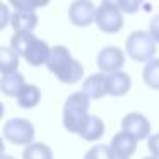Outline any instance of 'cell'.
I'll list each match as a JSON object with an SVG mask.
<instances>
[{
	"label": "cell",
	"mask_w": 159,
	"mask_h": 159,
	"mask_svg": "<svg viewBox=\"0 0 159 159\" xmlns=\"http://www.w3.org/2000/svg\"><path fill=\"white\" fill-rule=\"evenodd\" d=\"M46 69L63 84H75L84 77L82 63L74 58L69 48L63 45H57L52 48Z\"/></svg>",
	"instance_id": "6da1fadb"
},
{
	"label": "cell",
	"mask_w": 159,
	"mask_h": 159,
	"mask_svg": "<svg viewBox=\"0 0 159 159\" xmlns=\"http://www.w3.org/2000/svg\"><path fill=\"white\" fill-rule=\"evenodd\" d=\"M89 98L82 93L77 91L72 93L65 99L63 104V127L70 134L79 135L82 128L86 127L87 120H89Z\"/></svg>",
	"instance_id": "7a4b0ae2"
},
{
	"label": "cell",
	"mask_w": 159,
	"mask_h": 159,
	"mask_svg": "<svg viewBox=\"0 0 159 159\" xmlns=\"http://www.w3.org/2000/svg\"><path fill=\"white\" fill-rule=\"evenodd\" d=\"M156 45L149 31H134L125 41V52L134 62L147 63L156 55Z\"/></svg>",
	"instance_id": "3957f363"
},
{
	"label": "cell",
	"mask_w": 159,
	"mask_h": 159,
	"mask_svg": "<svg viewBox=\"0 0 159 159\" xmlns=\"http://www.w3.org/2000/svg\"><path fill=\"white\" fill-rule=\"evenodd\" d=\"M4 137L14 145H31L34 140V127L26 118H11L4 125Z\"/></svg>",
	"instance_id": "277c9868"
},
{
	"label": "cell",
	"mask_w": 159,
	"mask_h": 159,
	"mask_svg": "<svg viewBox=\"0 0 159 159\" xmlns=\"http://www.w3.org/2000/svg\"><path fill=\"white\" fill-rule=\"evenodd\" d=\"M123 12L116 7L101 4L96 11V26L106 34H116L123 28Z\"/></svg>",
	"instance_id": "5b68a950"
},
{
	"label": "cell",
	"mask_w": 159,
	"mask_h": 159,
	"mask_svg": "<svg viewBox=\"0 0 159 159\" xmlns=\"http://www.w3.org/2000/svg\"><path fill=\"white\" fill-rule=\"evenodd\" d=\"M96 11L98 7L91 0H74L69 7V19L77 28H87L96 22Z\"/></svg>",
	"instance_id": "8992f818"
},
{
	"label": "cell",
	"mask_w": 159,
	"mask_h": 159,
	"mask_svg": "<svg viewBox=\"0 0 159 159\" xmlns=\"http://www.w3.org/2000/svg\"><path fill=\"white\" fill-rule=\"evenodd\" d=\"M125 65V52L118 46H104L98 53V67L103 74L120 72Z\"/></svg>",
	"instance_id": "52a82bcc"
},
{
	"label": "cell",
	"mask_w": 159,
	"mask_h": 159,
	"mask_svg": "<svg viewBox=\"0 0 159 159\" xmlns=\"http://www.w3.org/2000/svg\"><path fill=\"white\" fill-rule=\"evenodd\" d=\"M121 130L134 135L137 140H144V139L151 137V123H149V120L144 115L137 113V111H130V113H127L123 116Z\"/></svg>",
	"instance_id": "ba28073f"
},
{
	"label": "cell",
	"mask_w": 159,
	"mask_h": 159,
	"mask_svg": "<svg viewBox=\"0 0 159 159\" xmlns=\"http://www.w3.org/2000/svg\"><path fill=\"white\" fill-rule=\"evenodd\" d=\"M137 144H139V140L134 135L121 130L111 139L110 147L116 159H130L135 154V151H137Z\"/></svg>",
	"instance_id": "9c48e42d"
},
{
	"label": "cell",
	"mask_w": 159,
	"mask_h": 159,
	"mask_svg": "<svg viewBox=\"0 0 159 159\" xmlns=\"http://www.w3.org/2000/svg\"><path fill=\"white\" fill-rule=\"evenodd\" d=\"M50 53H52V48L48 46V43L36 38L34 41L29 45L28 52L24 53V58L31 67H41V65H46V63H48Z\"/></svg>",
	"instance_id": "30bf717a"
},
{
	"label": "cell",
	"mask_w": 159,
	"mask_h": 159,
	"mask_svg": "<svg viewBox=\"0 0 159 159\" xmlns=\"http://www.w3.org/2000/svg\"><path fill=\"white\" fill-rule=\"evenodd\" d=\"M132 87V79L127 72L120 70V72H113V74H106V91L110 96L120 98L130 91Z\"/></svg>",
	"instance_id": "8fae6325"
},
{
	"label": "cell",
	"mask_w": 159,
	"mask_h": 159,
	"mask_svg": "<svg viewBox=\"0 0 159 159\" xmlns=\"http://www.w3.org/2000/svg\"><path fill=\"white\" fill-rule=\"evenodd\" d=\"M82 91L89 99H101L108 94L106 91V74H93L82 82Z\"/></svg>",
	"instance_id": "7c38bea8"
},
{
	"label": "cell",
	"mask_w": 159,
	"mask_h": 159,
	"mask_svg": "<svg viewBox=\"0 0 159 159\" xmlns=\"http://www.w3.org/2000/svg\"><path fill=\"white\" fill-rule=\"evenodd\" d=\"M11 26L16 33H33L38 26V16L36 12L14 11L11 14Z\"/></svg>",
	"instance_id": "4fadbf2b"
},
{
	"label": "cell",
	"mask_w": 159,
	"mask_h": 159,
	"mask_svg": "<svg viewBox=\"0 0 159 159\" xmlns=\"http://www.w3.org/2000/svg\"><path fill=\"white\" fill-rule=\"evenodd\" d=\"M26 86L24 77L19 70L16 72H9V74H2L0 79V91L9 98H17V94L22 91V87Z\"/></svg>",
	"instance_id": "5bb4252c"
},
{
	"label": "cell",
	"mask_w": 159,
	"mask_h": 159,
	"mask_svg": "<svg viewBox=\"0 0 159 159\" xmlns=\"http://www.w3.org/2000/svg\"><path fill=\"white\" fill-rule=\"evenodd\" d=\"M17 104L24 110H31V108L38 106L39 101H41V91H39L38 86L34 84H26L22 87V91L17 94Z\"/></svg>",
	"instance_id": "9a60e30c"
},
{
	"label": "cell",
	"mask_w": 159,
	"mask_h": 159,
	"mask_svg": "<svg viewBox=\"0 0 159 159\" xmlns=\"http://www.w3.org/2000/svg\"><path fill=\"white\" fill-rule=\"evenodd\" d=\"M103 135H104L103 120H101L99 116H93V115H91L87 123H86V127H84L82 132L79 134V137H82L84 140H87V142H96V140H99Z\"/></svg>",
	"instance_id": "2e32d148"
},
{
	"label": "cell",
	"mask_w": 159,
	"mask_h": 159,
	"mask_svg": "<svg viewBox=\"0 0 159 159\" xmlns=\"http://www.w3.org/2000/svg\"><path fill=\"white\" fill-rule=\"evenodd\" d=\"M19 67V55L11 46H2L0 48V72L9 74L16 72Z\"/></svg>",
	"instance_id": "e0dca14e"
},
{
	"label": "cell",
	"mask_w": 159,
	"mask_h": 159,
	"mask_svg": "<svg viewBox=\"0 0 159 159\" xmlns=\"http://www.w3.org/2000/svg\"><path fill=\"white\" fill-rule=\"evenodd\" d=\"M22 159H53V151L43 142H33L31 145L24 147Z\"/></svg>",
	"instance_id": "ac0fdd59"
},
{
	"label": "cell",
	"mask_w": 159,
	"mask_h": 159,
	"mask_svg": "<svg viewBox=\"0 0 159 159\" xmlns=\"http://www.w3.org/2000/svg\"><path fill=\"white\" fill-rule=\"evenodd\" d=\"M142 77H144V82L147 87L159 91V58H152L151 62L145 63Z\"/></svg>",
	"instance_id": "d6986e66"
},
{
	"label": "cell",
	"mask_w": 159,
	"mask_h": 159,
	"mask_svg": "<svg viewBox=\"0 0 159 159\" xmlns=\"http://www.w3.org/2000/svg\"><path fill=\"white\" fill-rule=\"evenodd\" d=\"M36 39V36L33 33H14V36L11 38V48L17 53L19 57H24V53L28 52L29 45Z\"/></svg>",
	"instance_id": "ffe728a7"
},
{
	"label": "cell",
	"mask_w": 159,
	"mask_h": 159,
	"mask_svg": "<svg viewBox=\"0 0 159 159\" xmlns=\"http://www.w3.org/2000/svg\"><path fill=\"white\" fill-rule=\"evenodd\" d=\"M84 159H116V157H115V154H113L110 145L98 144V145H93V147L86 152Z\"/></svg>",
	"instance_id": "44dd1931"
},
{
	"label": "cell",
	"mask_w": 159,
	"mask_h": 159,
	"mask_svg": "<svg viewBox=\"0 0 159 159\" xmlns=\"http://www.w3.org/2000/svg\"><path fill=\"white\" fill-rule=\"evenodd\" d=\"M142 4H144V0H120L118 9L123 14H135L142 7Z\"/></svg>",
	"instance_id": "7402d4cb"
},
{
	"label": "cell",
	"mask_w": 159,
	"mask_h": 159,
	"mask_svg": "<svg viewBox=\"0 0 159 159\" xmlns=\"http://www.w3.org/2000/svg\"><path fill=\"white\" fill-rule=\"evenodd\" d=\"M9 4L14 7V11H21V12H34L31 5V0H9Z\"/></svg>",
	"instance_id": "603a6c76"
},
{
	"label": "cell",
	"mask_w": 159,
	"mask_h": 159,
	"mask_svg": "<svg viewBox=\"0 0 159 159\" xmlns=\"http://www.w3.org/2000/svg\"><path fill=\"white\" fill-rule=\"evenodd\" d=\"M147 149L151 152V156L159 157V134H152L147 139Z\"/></svg>",
	"instance_id": "cb8c5ba5"
},
{
	"label": "cell",
	"mask_w": 159,
	"mask_h": 159,
	"mask_svg": "<svg viewBox=\"0 0 159 159\" xmlns=\"http://www.w3.org/2000/svg\"><path fill=\"white\" fill-rule=\"evenodd\" d=\"M149 33L154 38V41L159 43V14H156L151 19V22H149Z\"/></svg>",
	"instance_id": "d4e9b609"
},
{
	"label": "cell",
	"mask_w": 159,
	"mask_h": 159,
	"mask_svg": "<svg viewBox=\"0 0 159 159\" xmlns=\"http://www.w3.org/2000/svg\"><path fill=\"white\" fill-rule=\"evenodd\" d=\"M7 24H11V16L5 4H0V29H4Z\"/></svg>",
	"instance_id": "484cf974"
},
{
	"label": "cell",
	"mask_w": 159,
	"mask_h": 159,
	"mask_svg": "<svg viewBox=\"0 0 159 159\" xmlns=\"http://www.w3.org/2000/svg\"><path fill=\"white\" fill-rule=\"evenodd\" d=\"M50 4V0H31V5L33 9H41V7H46V5Z\"/></svg>",
	"instance_id": "4316f807"
},
{
	"label": "cell",
	"mask_w": 159,
	"mask_h": 159,
	"mask_svg": "<svg viewBox=\"0 0 159 159\" xmlns=\"http://www.w3.org/2000/svg\"><path fill=\"white\" fill-rule=\"evenodd\" d=\"M101 4L110 5V7H116V9H118V4H120V0H101Z\"/></svg>",
	"instance_id": "83f0119b"
},
{
	"label": "cell",
	"mask_w": 159,
	"mask_h": 159,
	"mask_svg": "<svg viewBox=\"0 0 159 159\" xmlns=\"http://www.w3.org/2000/svg\"><path fill=\"white\" fill-rule=\"evenodd\" d=\"M144 159H159V157H156V156H149V157H144Z\"/></svg>",
	"instance_id": "f1b7e54d"
},
{
	"label": "cell",
	"mask_w": 159,
	"mask_h": 159,
	"mask_svg": "<svg viewBox=\"0 0 159 159\" xmlns=\"http://www.w3.org/2000/svg\"><path fill=\"white\" fill-rule=\"evenodd\" d=\"M2 159H14V157H11V156H2Z\"/></svg>",
	"instance_id": "f546056e"
}]
</instances>
